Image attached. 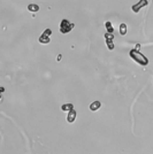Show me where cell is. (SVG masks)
Returning <instances> with one entry per match:
<instances>
[{"instance_id":"obj_6","label":"cell","mask_w":153,"mask_h":154,"mask_svg":"<svg viewBox=\"0 0 153 154\" xmlns=\"http://www.w3.org/2000/svg\"><path fill=\"white\" fill-rule=\"evenodd\" d=\"M101 107V102L100 101H93L92 104L90 105V109L92 110V112H96V110H98L99 108Z\"/></svg>"},{"instance_id":"obj_5","label":"cell","mask_w":153,"mask_h":154,"mask_svg":"<svg viewBox=\"0 0 153 154\" xmlns=\"http://www.w3.org/2000/svg\"><path fill=\"white\" fill-rule=\"evenodd\" d=\"M76 120V112L75 109H71L69 113H68V116H67V121L68 123H74Z\"/></svg>"},{"instance_id":"obj_9","label":"cell","mask_w":153,"mask_h":154,"mask_svg":"<svg viewBox=\"0 0 153 154\" xmlns=\"http://www.w3.org/2000/svg\"><path fill=\"white\" fill-rule=\"evenodd\" d=\"M105 39L107 40V42H113V39H114L113 32H106L105 33Z\"/></svg>"},{"instance_id":"obj_2","label":"cell","mask_w":153,"mask_h":154,"mask_svg":"<svg viewBox=\"0 0 153 154\" xmlns=\"http://www.w3.org/2000/svg\"><path fill=\"white\" fill-rule=\"evenodd\" d=\"M74 27H75L74 23L69 22L68 20H62V21H61V24H60V31L62 33H68L74 29Z\"/></svg>"},{"instance_id":"obj_4","label":"cell","mask_w":153,"mask_h":154,"mask_svg":"<svg viewBox=\"0 0 153 154\" xmlns=\"http://www.w3.org/2000/svg\"><path fill=\"white\" fill-rule=\"evenodd\" d=\"M146 5H147V0H139V2H137L136 5L132 6V11H134L135 13H138L139 11H141L142 7H145Z\"/></svg>"},{"instance_id":"obj_10","label":"cell","mask_w":153,"mask_h":154,"mask_svg":"<svg viewBox=\"0 0 153 154\" xmlns=\"http://www.w3.org/2000/svg\"><path fill=\"white\" fill-rule=\"evenodd\" d=\"M120 33H121V35H126L127 33V25L124 24V23H122L121 25H120Z\"/></svg>"},{"instance_id":"obj_12","label":"cell","mask_w":153,"mask_h":154,"mask_svg":"<svg viewBox=\"0 0 153 154\" xmlns=\"http://www.w3.org/2000/svg\"><path fill=\"white\" fill-rule=\"evenodd\" d=\"M106 44H107V47H108L109 51H113V50H114V44H113V42H107V40H106Z\"/></svg>"},{"instance_id":"obj_11","label":"cell","mask_w":153,"mask_h":154,"mask_svg":"<svg viewBox=\"0 0 153 154\" xmlns=\"http://www.w3.org/2000/svg\"><path fill=\"white\" fill-rule=\"evenodd\" d=\"M105 25H106L107 32H113V31H114V29H113V25H112V23L109 22V21H107V22L105 23Z\"/></svg>"},{"instance_id":"obj_1","label":"cell","mask_w":153,"mask_h":154,"mask_svg":"<svg viewBox=\"0 0 153 154\" xmlns=\"http://www.w3.org/2000/svg\"><path fill=\"white\" fill-rule=\"evenodd\" d=\"M129 55H130V58H131L135 62L138 63V65H141V66H147L149 65V60H147V59L145 58V56L143 55L138 50H136V48L130 51Z\"/></svg>"},{"instance_id":"obj_7","label":"cell","mask_w":153,"mask_h":154,"mask_svg":"<svg viewBox=\"0 0 153 154\" xmlns=\"http://www.w3.org/2000/svg\"><path fill=\"white\" fill-rule=\"evenodd\" d=\"M28 11L31 12V13H37L39 11V6L36 4H30L29 6H28Z\"/></svg>"},{"instance_id":"obj_3","label":"cell","mask_w":153,"mask_h":154,"mask_svg":"<svg viewBox=\"0 0 153 154\" xmlns=\"http://www.w3.org/2000/svg\"><path fill=\"white\" fill-rule=\"evenodd\" d=\"M51 33H52V31H51L50 29L45 30L44 33L39 37V43L40 44H48V43H50V35Z\"/></svg>"},{"instance_id":"obj_8","label":"cell","mask_w":153,"mask_h":154,"mask_svg":"<svg viewBox=\"0 0 153 154\" xmlns=\"http://www.w3.org/2000/svg\"><path fill=\"white\" fill-rule=\"evenodd\" d=\"M61 109L65 110V112H70L71 109H74V105H73V104H66V105H62Z\"/></svg>"}]
</instances>
